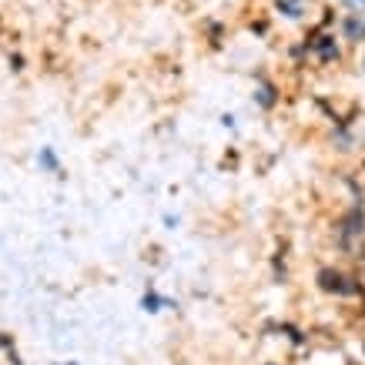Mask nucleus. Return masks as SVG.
I'll return each instance as SVG.
<instances>
[{
  "label": "nucleus",
  "mask_w": 365,
  "mask_h": 365,
  "mask_svg": "<svg viewBox=\"0 0 365 365\" xmlns=\"http://www.w3.org/2000/svg\"><path fill=\"white\" fill-rule=\"evenodd\" d=\"M315 285H319V291L335 295V298H365L362 282L355 275H348V271L335 269V265H325V269L315 271Z\"/></svg>",
  "instance_id": "1"
},
{
  "label": "nucleus",
  "mask_w": 365,
  "mask_h": 365,
  "mask_svg": "<svg viewBox=\"0 0 365 365\" xmlns=\"http://www.w3.org/2000/svg\"><path fill=\"white\" fill-rule=\"evenodd\" d=\"M355 238H365V208L362 205H352V208L342 214V221H339V241H342V248H352Z\"/></svg>",
  "instance_id": "2"
},
{
  "label": "nucleus",
  "mask_w": 365,
  "mask_h": 365,
  "mask_svg": "<svg viewBox=\"0 0 365 365\" xmlns=\"http://www.w3.org/2000/svg\"><path fill=\"white\" fill-rule=\"evenodd\" d=\"M251 101H255V108H262V111H275V108H278V101H282V94H278V87L271 84L269 77H258Z\"/></svg>",
  "instance_id": "3"
},
{
  "label": "nucleus",
  "mask_w": 365,
  "mask_h": 365,
  "mask_svg": "<svg viewBox=\"0 0 365 365\" xmlns=\"http://www.w3.org/2000/svg\"><path fill=\"white\" fill-rule=\"evenodd\" d=\"M141 308H144L148 315H158V312H164V308H178V302H174V298H168V295H161L154 285H148V289H144V295H141Z\"/></svg>",
  "instance_id": "4"
},
{
  "label": "nucleus",
  "mask_w": 365,
  "mask_h": 365,
  "mask_svg": "<svg viewBox=\"0 0 365 365\" xmlns=\"http://www.w3.org/2000/svg\"><path fill=\"white\" fill-rule=\"evenodd\" d=\"M37 168H40V171H47V174H54V178H64L60 158H58V151H54L51 144H44V148L37 151Z\"/></svg>",
  "instance_id": "5"
},
{
  "label": "nucleus",
  "mask_w": 365,
  "mask_h": 365,
  "mask_svg": "<svg viewBox=\"0 0 365 365\" xmlns=\"http://www.w3.org/2000/svg\"><path fill=\"white\" fill-rule=\"evenodd\" d=\"M161 221H164V228H168V231H174L178 225H181V218H178V214H164Z\"/></svg>",
  "instance_id": "6"
},
{
  "label": "nucleus",
  "mask_w": 365,
  "mask_h": 365,
  "mask_svg": "<svg viewBox=\"0 0 365 365\" xmlns=\"http://www.w3.org/2000/svg\"><path fill=\"white\" fill-rule=\"evenodd\" d=\"M0 348H3V352H10V348H14V339H10L7 332H0Z\"/></svg>",
  "instance_id": "7"
},
{
  "label": "nucleus",
  "mask_w": 365,
  "mask_h": 365,
  "mask_svg": "<svg viewBox=\"0 0 365 365\" xmlns=\"http://www.w3.org/2000/svg\"><path fill=\"white\" fill-rule=\"evenodd\" d=\"M235 121H238V117H235V114H221V124H225L228 131H231V128H235Z\"/></svg>",
  "instance_id": "8"
},
{
  "label": "nucleus",
  "mask_w": 365,
  "mask_h": 365,
  "mask_svg": "<svg viewBox=\"0 0 365 365\" xmlns=\"http://www.w3.org/2000/svg\"><path fill=\"white\" fill-rule=\"evenodd\" d=\"M7 359H10V365H24V362H20V355H17V348H10V352H7Z\"/></svg>",
  "instance_id": "9"
},
{
  "label": "nucleus",
  "mask_w": 365,
  "mask_h": 365,
  "mask_svg": "<svg viewBox=\"0 0 365 365\" xmlns=\"http://www.w3.org/2000/svg\"><path fill=\"white\" fill-rule=\"evenodd\" d=\"M10 67H14V71H24V58H10Z\"/></svg>",
  "instance_id": "10"
},
{
  "label": "nucleus",
  "mask_w": 365,
  "mask_h": 365,
  "mask_svg": "<svg viewBox=\"0 0 365 365\" xmlns=\"http://www.w3.org/2000/svg\"><path fill=\"white\" fill-rule=\"evenodd\" d=\"M58 365H60V362H58ZM67 365H77V362H67Z\"/></svg>",
  "instance_id": "11"
}]
</instances>
